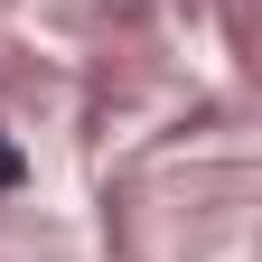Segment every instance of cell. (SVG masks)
<instances>
[{
	"mask_svg": "<svg viewBox=\"0 0 262 262\" xmlns=\"http://www.w3.org/2000/svg\"><path fill=\"white\" fill-rule=\"evenodd\" d=\"M0 187H19V150L10 141H0Z\"/></svg>",
	"mask_w": 262,
	"mask_h": 262,
	"instance_id": "cell-1",
	"label": "cell"
}]
</instances>
